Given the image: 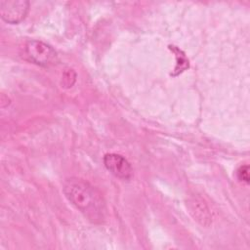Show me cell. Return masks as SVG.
<instances>
[{
	"mask_svg": "<svg viewBox=\"0 0 250 250\" xmlns=\"http://www.w3.org/2000/svg\"><path fill=\"white\" fill-rule=\"evenodd\" d=\"M62 191L67 200L90 222L101 224L105 220V202L99 190L87 181L75 177L66 179Z\"/></svg>",
	"mask_w": 250,
	"mask_h": 250,
	"instance_id": "6da1fadb",
	"label": "cell"
},
{
	"mask_svg": "<svg viewBox=\"0 0 250 250\" xmlns=\"http://www.w3.org/2000/svg\"><path fill=\"white\" fill-rule=\"evenodd\" d=\"M27 59L40 66H50L57 62L56 51L48 44L40 40H29L24 46Z\"/></svg>",
	"mask_w": 250,
	"mask_h": 250,
	"instance_id": "7a4b0ae2",
	"label": "cell"
},
{
	"mask_svg": "<svg viewBox=\"0 0 250 250\" xmlns=\"http://www.w3.org/2000/svg\"><path fill=\"white\" fill-rule=\"evenodd\" d=\"M29 2L25 0L0 1V15L4 21L12 24L21 22L27 15Z\"/></svg>",
	"mask_w": 250,
	"mask_h": 250,
	"instance_id": "3957f363",
	"label": "cell"
},
{
	"mask_svg": "<svg viewBox=\"0 0 250 250\" xmlns=\"http://www.w3.org/2000/svg\"><path fill=\"white\" fill-rule=\"evenodd\" d=\"M105 168L115 177L122 180H129L133 176V169L129 161L120 154L106 153L104 156Z\"/></svg>",
	"mask_w": 250,
	"mask_h": 250,
	"instance_id": "277c9868",
	"label": "cell"
},
{
	"mask_svg": "<svg viewBox=\"0 0 250 250\" xmlns=\"http://www.w3.org/2000/svg\"><path fill=\"white\" fill-rule=\"evenodd\" d=\"M187 207L192 218L202 226H209L212 222L211 213L206 203L199 196H190L187 200Z\"/></svg>",
	"mask_w": 250,
	"mask_h": 250,
	"instance_id": "5b68a950",
	"label": "cell"
},
{
	"mask_svg": "<svg viewBox=\"0 0 250 250\" xmlns=\"http://www.w3.org/2000/svg\"><path fill=\"white\" fill-rule=\"evenodd\" d=\"M169 49L176 54V58H177V65L174 69V72L171 73V75L172 76H177L180 73H182L185 69L188 68V66H189L188 60L186 58V55L184 54V52L181 51L178 47L170 45Z\"/></svg>",
	"mask_w": 250,
	"mask_h": 250,
	"instance_id": "8992f818",
	"label": "cell"
},
{
	"mask_svg": "<svg viewBox=\"0 0 250 250\" xmlns=\"http://www.w3.org/2000/svg\"><path fill=\"white\" fill-rule=\"evenodd\" d=\"M237 179L245 184H249V167L248 165L240 166L236 171Z\"/></svg>",
	"mask_w": 250,
	"mask_h": 250,
	"instance_id": "52a82bcc",
	"label": "cell"
}]
</instances>
